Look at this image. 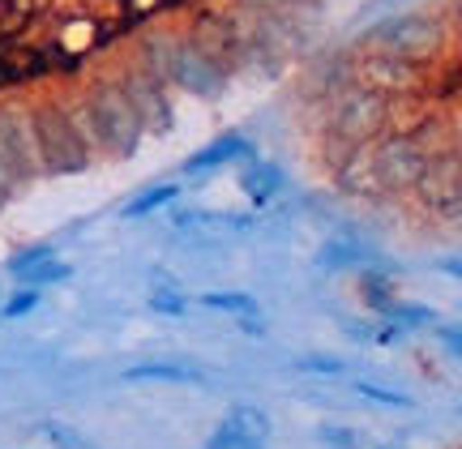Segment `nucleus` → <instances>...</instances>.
<instances>
[{
  "instance_id": "aec40b11",
  "label": "nucleus",
  "mask_w": 462,
  "mask_h": 449,
  "mask_svg": "<svg viewBox=\"0 0 462 449\" xmlns=\"http://www.w3.org/2000/svg\"><path fill=\"white\" fill-rule=\"evenodd\" d=\"M39 433L48 436L51 445H60V449H95V445H90V441H86L82 433H73L69 424H56V419H51V424H43Z\"/></svg>"
},
{
  "instance_id": "412c9836",
  "label": "nucleus",
  "mask_w": 462,
  "mask_h": 449,
  "mask_svg": "<svg viewBox=\"0 0 462 449\" xmlns=\"http://www.w3.org/2000/svg\"><path fill=\"white\" fill-rule=\"evenodd\" d=\"M39 287H22V291H14V296H9V304H5V313L0 316H26V313H34V308H39Z\"/></svg>"
},
{
  "instance_id": "bb28decb",
  "label": "nucleus",
  "mask_w": 462,
  "mask_h": 449,
  "mask_svg": "<svg viewBox=\"0 0 462 449\" xmlns=\"http://www.w3.org/2000/svg\"><path fill=\"white\" fill-rule=\"evenodd\" d=\"M381 449H390V445H381Z\"/></svg>"
},
{
  "instance_id": "f257e3e1",
  "label": "nucleus",
  "mask_w": 462,
  "mask_h": 449,
  "mask_svg": "<svg viewBox=\"0 0 462 449\" xmlns=\"http://www.w3.org/2000/svg\"><path fill=\"white\" fill-rule=\"evenodd\" d=\"M65 107H69V116H73L78 133H82V142L90 146L95 159H129L133 150L142 146V137H146L137 129L129 103L120 99L112 73L86 82L82 95L65 99Z\"/></svg>"
},
{
  "instance_id": "a878e982",
  "label": "nucleus",
  "mask_w": 462,
  "mask_h": 449,
  "mask_svg": "<svg viewBox=\"0 0 462 449\" xmlns=\"http://www.w3.org/2000/svg\"><path fill=\"white\" fill-rule=\"evenodd\" d=\"M163 5H198V0H163Z\"/></svg>"
},
{
  "instance_id": "2eb2a0df",
  "label": "nucleus",
  "mask_w": 462,
  "mask_h": 449,
  "mask_svg": "<svg viewBox=\"0 0 462 449\" xmlns=\"http://www.w3.org/2000/svg\"><path fill=\"white\" fill-rule=\"evenodd\" d=\"M248 154V142L240 133H227V137H218V142H210L206 150H198L193 159H189V171L193 176H201V171H215V167L223 163H240Z\"/></svg>"
},
{
  "instance_id": "5701e85b",
  "label": "nucleus",
  "mask_w": 462,
  "mask_h": 449,
  "mask_svg": "<svg viewBox=\"0 0 462 449\" xmlns=\"http://www.w3.org/2000/svg\"><path fill=\"white\" fill-rule=\"evenodd\" d=\"M360 394H368V399H377L381 407H407V394H398V389H381V385H360Z\"/></svg>"
},
{
  "instance_id": "f03ea898",
  "label": "nucleus",
  "mask_w": 462,
  "mask_h": 449,
  "mask_svg": "<svg viewBox=\"0 0 462 449\" xmlns=\"http://www.w3.org/2000/svg\"><path fill=\"white\" fill-rule=\"evenodd\" d=\"M26 116H31L34 154H39L43 180H65V176H82L95 167V154L78 133L65 99H39L26 107Z\"/></svg>"
},
{
  "instance_id": "6ab92c4d",
  "label": "nucleus",
  "mask_w": 462,
  "mask_h": 449,
  "mask_svg": "<svg viewBox=\"0 0 462 449\" xmlns=\"http://www.w3.org/2000/svg\"><path fill=\"white\" fill-rule=\"evenodd\" d=\"M146 377H154V381H189L198 372L193 368H167V364H142L129 372V381H146Z\"/></svg>"
},
{
  "instance_id": "f3484780",
  "label": "nucleus",
  "mask_w": 462,
  "mask_h": 449,
  "mask_svg": "<svg viewBox=\"0 0 462 449\" xmlns=\"http://www.w3.org/2000/svg\"><path fill=\"white\" fill-rule=\"evenodd\" d=\"M201 304H206V308H218V313H236V316H253V313H257V299L240 296V291H210Z\"/></svg>"
},
{
  "instance_id": "7ed1b4c3",
  "label": "nucleus",
  "mask_w": 462,
  "mask_h": 449,
  "mask_svg": "<svg viewBox=\"0 0 462 449\" xmlns=\"http://www.w3.org/2000/svg\"><path fill=\"white\" fill-rule=\"evenodd\" d=\"M163 82H167V90H180L189 99H218L231 86V73L223 69L215 48L189 26V31H171V48H167V60H163Z\"/></svg>"
},
{
  "instance_id": "9d476101",
  "label": "nucleus",
  "mask_w": 462,
  "mask_h": 449,
  "mask_svg": "<svg viewBox=\"0 0 462 449\" xmlns=\"http://www.w3.org/2000/svg\"><path fill=\"white\" fill-rule=\"evenodd\" d=\"M0 163L9 167V176L17 180L22 193H26L31 184L43 180V171H39V154H34L31 116H26V103H17V99L0 103Z\"/></svg>"
},
{
  "instance_id": "dca6fc26",
  "label": "nucleus",
  "mask_w": 462,
  "mask_h": 449,
  "mask_svg": "<svg viewBox=\"0 0 462 449\" xmlns=\"http://www.w3.org/2000/svg\"><path fill=\"white\" fill-rule=\"evenodd\" d=\"M14 274L22 287H48V283H65L69 274H73V266H65V261H56L51 252H43V257H34L26 266H17Z\"/></svg>"
},
{
  "instance_id": "39448f33",
  "label": "nucleus",
  "mask_w": 462,
  "mask_h": 449,
  "mask_svg": "<svg viewBox=\"0 0 462 449\" xmlns=\"http://www.w3.org/2000/svg\"><path fill=\"white\" fill-rule=\"evenodd\" d=\"M429 163H432V146L415 133L385 129L381 137L368 142V167H373L377 197H407Z\"/></svg>"
},
{
  "instance_id": "6e6552de",
  "label": "nucleus",
  "mask_w": 462,
  "mask_h": 449,
  "mask_svg": "<svg viewBox=\"0 0 462 449\" xmlns=\"http://www.w3.org/2000/svg\"><path fill=\"white\" fill-rule=\"evenodd\" d=\"M351 78L373 86L377 95L402 99L424 90L432 78V56H394V51H356L351 56Z\"/></svg>"
},
{
  "instance_id": "4be33fe9",
  "label": "nucleus",
  "mask_w": 462,
  "mask_h": 449,
  "mask_svg": "<svg viewBox=\"0 0 462 449\" xmlns=\"http://www.w3.org/2000/svg\"><path fill=\"white\" fill-rule=\"evenodd\" d=\"M317 436H321L330 449H360V436L351 433V428H338V424H326Z\"/></svg>"
},
{
  "instance_id": "393cba45",
  "label": "nucleus",
  "mask_w": 462,
  "mask_h": 449,
  "mask_svg": "<svg viewBox=\"0 0 462 449\" xmlns=\"http://www.w3.org/2000/svg\"><path fill=\"white\" fill-rule=\"evenodd\" d=\"M338 368H343V364H338V360H330V355H326V360H304V372H330V377H334Z\"/></svg>"
},
{
  "instance_id": "423d86ee",
  "label": "nucleus",
  "mask_w": 462,
  "mask_h": 449,
  "mask_svg": "<svg viewBox=\"0 0 462 449\" xmlns=\"http://www.w3.org/2000/svg\"><path fill=\"white\" fill-rule=\"evenodd\" d=\"M112 82L116 90H120V99L129 103V112L133 120H137V129L142 133H154V137H163L171 133V124H176V103H171V90H167L163 78H154L150 69L142 65H125V69H116L112 73Z\"/></svg>"
},
{
  "instance_id": "0eeeda50",
  "label": "nucleus",
  "mask_w": 462,
  "mask_h": 449,
  "mask_svg": "<svg viewBox=\"0 0 462 449\" xmlns=\"http://www.w3.org/2000/svg\"><path fill=\"white\" fill-rule=\"evenodd\" d=\"M116 31H125V26H112V22H103L99 14H69L56 31L48 34V43H43V60H48L51 73H73V69L86 65V56H95L103 51L107 43L116 39Z\"/></svg>"
},
{
  "instance_id": "4468645a",
  "label": "nucleus",
  "mask_w": 462,
  "mask_h": 449,
  "mask_svg": "<svg viewBox=\"0 0 462 449\" xmlns=\"http://www.w3.org/2000/svg\"><path fill=\"white\" fill-rule=\"evenodd\" d=\"M236 180H240V193H245L248 201H257V206H262V201L279 197L282 184H287V176H282L274 163H265V159H248V163L240 167V176H236Z\"/></svg>"
},
{
  "instance_id": "9b49d317",
  "label": "nucleus",
  "mask_w": 462,
  "mask_h": 449,
  "mask_svg": "<svg viewBox=\"0 0 462 449\" xmlns=\"http://www.w3.org/2000/svg\"><path fill=\"white\" fill-rule=\"evenodd\" d=\"M411 193L429 215L446 218V223L458 218V154H454V142L441 146V154L432 150V163L424 167V176L415 180Z\"/></svg>"
},
{
  "instance_id": "1a4fd4ad",
  "label": "nucleus",
  "mask_w": 462,
  "mask_h": 449,
  "mask_svg": "<svg viewBox=\"0 0 462 449\" xmlns=\"http://www.w3.org/2000/svg\"><path fill=\"white\" fill-rule=\"evenodd\" d=\"M446 26L432 14H394L381 17L360 39V51H394V56H432Z\"/></svg>"
},
{
  "instance_id": "b1692460",
  "label": "nucleus",
  "mask_w": 462,
  "mask_h": 449,
  "mask_svg": "<svg viewBox=\"0 0 462 449\" xmlns=\"http://www.w3.org/2000/svg\"><path fill=\"white\" fill-rule=\"evenodd\" d=\"M17 193H22V188H17V180L9 176V167L0 163V210H5V206H9V201H14Z\"/></svg>"
},
{
  "instance_id": "ddd939ff",
  "label": "nucleus",
  "mask_w": 462,
  "mask_h": 449,
  "mask_svg": "<svg viewBox=\"0 0 462 449\" xmlns=\"http://www.w3.org/2000/svg\"><path fill=\"white\" fill-rule=\"evenodd\" d=\"M346 82H351V56H343V51H338V56H326V60L309 65V73H304V86H300V90H304V99L321 112V107H326V103H330Z\"/></svg>"
},
{
  "instance_id": "f8f14e48",
  "label": "nucleus",
  "mask_w": 462,
  "mask_h": 449,
  "mask_svg": "<svg viewBox=\"0 0 462 449\" xmlns=\"http://www.w3.org/2000/svg\"><path fill=\"white\" fill-rule=\"evenodd\" d=\"M270 416L253 402H236L227 416L215 424V433L206 441V449H265L270 445Z\"/></svg>"
},
{
  "instance_id": "a211bd4d",
  "label": "nucleus",
  "mask_w": 462,
  "mask_h": 449,
  "mask_svg": "<svg viewBox=\"0 0 462 449\" xmlns=\"http://www.w3.org/2000/svg\"><path fill=\"white\" fill-rule=\"evenodd\" d=\"M180 188L176 184H159V188H150V193H142L137 201H129L125 206V218H142V215H150V210H159V206H167V201L176 197Z\"/></svg>"
},
{
  "instance_id": "20e7f679",
  "label": "nucleus",
  "mask_w": 462,
  "mask_h": 449,
  "mask_svg": "<svg viewBox=\"0 0 462 449\" xmlns=\"http://www.w3.org/2000/svg\"><path fill=\"white\" fill-rule=\"evenodd\" d=\"M390 116H394V99L390 95H377L373 86L351 82L334 95L326 107H321V133L343 137V142H373L390 129Z\"/></svg>"
}]
</instances>
